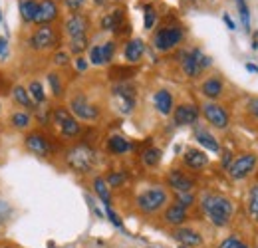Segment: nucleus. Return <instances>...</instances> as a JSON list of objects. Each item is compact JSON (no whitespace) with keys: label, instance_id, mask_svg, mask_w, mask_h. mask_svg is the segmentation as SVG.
Returning <instances> with one entry per match:
<instances>
[{"label":"nucleus","instance_id":"nucleus-23","mask_svg":"<svg viewBox=\"0 0 258 248\" xmlns=\"http://www.w3.org/2000/svg\"><path fill=\"white\" fill-rule=\"evenodd\" d=\"M129 149H131V145H129V141L123 135H111L107 139V151L113 153V155H123V153H127Z\"/></svg>","mask_w":258,"mask_h":248},{"label":"nucleus","instance_id":"nucleus-27","mask_svg":"<svg viewBox=\"0 0 258 248\" xmlns=\"http://www.w3.org/2000/svg\"><path fill=\"white\" fill-rule=\"evenodd\" d=\"M94 191H96V195L101 199V203L107 207V205H111V193H109V185H107V181L103 179V177H96L94 179Z\"/></svg>","mask_w":258,"mask_h":248},{"label":"nucleus","instance_id":"nucleus-20","mask_svg":"<svg viewBox=\"0 0 258 248\" xmlns=\"http://www.w3.org/2000/svg\"><path fill=\"white\" fill-rule=\"evenodd\" d=\"M163 218H165V222L167 224H171V226H181L185 220H187V209H183V207H179L177 203L175 205H171V207H167V211H165V215H163Z\"/></svg>","mask_w":258,"mask_h":248},{"label":"nucleus","instance_id":"nucleus-26","mask_svg":"<svg viewBox=\"0 0 258 248\" xmlns=\"http://www.w3.org/2000/svg\"><path fill=\"white\" fill-rule=\"evenodd\" d=\"M12 97H14V101H16L18 105L26 107L28 111L36 109V103H34L32 95H30V92H28L26 88H22V86H16V88L12 90Z\"/></svg>","mask_w":258,"mask_h":248},{"label":"nucleus","instance_id":"nucleus-38","mask_svg":"<svg viewBox=\"0 0 258 248\" xmlns=\"http://www.w3.org/2000/svg\"><path fill=\"white\" fill-rule=\"evenodd\" d=\"M115 54V42H105L101 44V56H103V64H109L113 60Z\"/></svg>","mask_w":258,"mask_h":248},{"label":"nucleus","instance_id":"nucleus-52","mask_svg":"<svg viewBox=\"0 0 258 248\" xmlns=\"http://www.w3.org/2000/svg\"><path fill=\"white\" fill-rule=\"evenodd\" d=\"M0 248H14V246H10V244H4V246H0Z\"/></svg>","mask_w":258,"mask_h":248},{"label":"nucleus","instance_id":"nucleus-35","mask_svg":"<svg viewBox=\"0 0 258 248\" xmlns=\"http://www.w3.org/2000/svg\"><path fill=\"white\" fill-rule=\"evenodd\" d=\"M86 48H88V36L86 38H74V40H70V52L72 54L80 56Z\"/></svg>","mask_w":258,"mask_h":248},{"label":"nucleus","instance_id":"nucleus-21","mask_svg":"<svg viewBox=\"0 0 258 248\" xmlns=\"http://www.w3.org/2000/svg\"><path fill=\"white\" fill-rule=\"evenodd\" d=\"M183 161H185L187 167H191V169H195V171H199V169L207 167L209 157L205 155V151H201V149H187L185 155H183Z\"/></svg>","mask_w":258,"mask_h":248},{"label":"nucleus","instance_id":"nucleus-9","mask_svg":"<svg viewBox=\"0 0 258 248\" xmlns=\"http://www.w3.org/2000/svg\"><path fill=\"white\" fill-rule=\"evenodd\" d=\"M28 44H30L32 50H50V48H54L58 44V34H56V30L50 24L40 26L30 36V42Z\"/></svg>","mask_w":258,"mask_h":248},{"label":"nucleus","instance_id":"nucleus-12","mask_svg":"<svg viewBox=\"0 0 258 248\" xmlns=\"http://www.w3.org/2000/svg\"><path fill=\"white\" fill-rule=\"evenodd\" d=\"M24 145H26V149L34 153V155L38 157H48L52 153V145H50V141L42 135V133H38V131H34V133H28L26 135V139H24Z\"/></svg>","mask_w":258,"mask_h":248},{"label":"nucleus","instance_id":"nucleus-45","mask_svg":"<svg viewBox=\"0 0 258 248\" xmlns=\"http://www.w3.org/2000/svg\"><path fill=\"white\" fill-rule=\"evenodd\" d=\"M76 68H78V72H86V70H88V62H86V58L78 56V60H76Z\"/></svg>","mask_w":258,"mask_h":248},{"label":"nucleus","instance_id":"nucleus-11","mask_svg":"<svg viewBox=\"0 0 258 248\" xmlns=\"http://www.w3.org/2000/svg\"><path fill=\"white\" fill-rule=\"evenodd\" d=\"M203 115L209 123L217 129H226L228 127V113L223 105L215 103V101H209L203 105Z\"/></svg>","mask_w":258,"mask_h":248},{"label":"nucleus","instance_id":"nucleus-30","mask_svg":"<svg viewBox=\"0 0 258 248\" xmlns=\"http://www.w3.org/2000/svg\"><path fill=\"white\" fill-rule=\"evenodd\" d=\"M30 113L28 111H14L12 113V117H10V123L12 127H16V129H26L28 125H30Z\"/></svg>","mask_w":258,"mask_h":248},{"label":"nucleus","instance_id":"nucleus-24","mask_svg":"<svg viewBox=\"0 0 258 248\" xmlns=\"http://www.w3.org/2000/svg\"><path fill=\"white\" fill-rule=\"evenodd\" d=\"M201 92H203L205 97H209V99H217L223 93V82L219 78H209V80L203 82Z\"/></svg>","mask_w":258,"mask_h":248},{"label":"nucleus","instance_id":"nucleus-36","mask_svg":"<svg viewBox=\"0 0 258 248\" xmlns=\"http://www.w3.org/2000/svg\"><path fill=\"white\" fill-rule=\"evenodd\" d=\"M48 84H50V88H52V93L56 95V97H60L62 93H64V88H62V82H60V76L58 74H48Z\"/></svg>","mask_w":258,"mask_h":248},{"label":"nucleus","instance_id":"nucleus-37","mask_svg":"<svg viewBox=\"0 0 258 248\" xmlns=\"http://www.w3.org/2000/svg\"><path fill=\"white\" fill-rule=\"evenodd\" d=\"M175 201H177L179 207L189 209V207L195 205V195L193 193H177V195H175Z\"/></svg>","mask_w":258,"mask_h":248},{"label":"nucleus","instance_id":"nucleus-28","mask_svg":"<svg viewBox=\"0 0 258 248\" xmlns=\"http://www.w3.org/2000/svg\"><path fill=\"white\" fill-rule=\"evenodd\" d=\"M121 20H123V10H113V12H109L107 16H103V20H101V28L103 30H115L121 26Z\"/></svg>","mask_w":258,"mask_h":248},{"label":"nucleus","instance_id":"nucleus-46","mask_svg":"<svg viewBox=\"0 0 258 248\" xmlns=\"http://www.w3.org/2000/svg\"><path fill=\"white\" fill-rule=\"evenodd\" d=\"M6 52H8V42L6 38H0V58H6Z\"/></svg>","mask_w":258,"mask_h":248},{"label":"nucleus","instance_id":"nucleus-31","mask_svg":"<svg viewBox=\"0 0 258 248\" xmlns=\"http://www.w3.org/2000/svg\"><path fill=\"white\" fill-rule=\"evenodd\" d=\"M28 92H30V95H32V99H34V103H36V105L46 101V93H44V88H42V84H40V82H36V80H34L32 84L28 86Z\"/></svg>","mask_w":258,"mask_h":248},{"label":"nucleus","instance_id":"nucleus-41","mask_svg":"<svg viewBox=\"0 0 258 248\" xmlns=\"http://www.w3.org/2000/svg\"><path fill=\"white\" fill-rule=\"evenodd\" d=\"M219 248H248L240 238H236V236H230V238H225L221 244H219Z\"/></svg>","mask_w":258,"mask_h":248},{"label":"nucleus","instance_id":"nucleus-6","mask_svg":"<svg viewBox=\"0 0 258 248\" xmlns=\"http://www.w3.org/2000/svg\"><path fill=\"white\" fill-rule=\"evenodd\" d=\"M181 40H183V30L179 26H163L153 38V46L159 52H169L177 44H181Z\"/></svg>","mask_w":258,"mask_h":248},{"label":"nucleus","instance_id":"nucleus-32","mask_svg":"<svg viewBox=\"0 0 258 248\" xmlns=\"http://www.w3.org/2000/svg\"><path fill=\"white\" fill-rule=\"evenodd\" d=\"M236 2V8H238V14H240V20H242V26L244 30L250 32V14H248V6L244 0H234Z\"/></svg>","mask_w":258,"mask_h":248},{"label":"nucleus","instance_id":"nucleus-48","mask_svg":"<svg viewBox=\"0 0 258 248\" xmlns=\"http://www.w3.org/2000/svg\"><path fill=\"white\" fill-rule=\"evenodd\" d=\"M6 203L4 201H0V220H4V218L8 217V207H4Z\"/></svg>","mask_w":258,"mask_h":248},{"label":"nucleus","instance_id":"nucleus-22","mask_svg":"<svg viewBox=\"0 0 258 248\" xmlns=\"http://www.w3.org/2000/svg\"><path fill=\"white\" fill-rule=\"evenodd\" d=\"M38 6H40V2H36V0H20V4H18L20 18H22L24 22H36Z\"/></svg>","mask_w":258,"mask_h":248},{"label":"nucleus","instance_id":"nucleus-47","mask_svg":"<svg viewBox=\"0 0 258 248\" xmlns=\"http://www.w3.org/2000/svg\"><path fill=\"white\" fill-rule=\"evenodd\" d=\"M223 20H225V24L228 26V30H236V24L232 22V18H230L228 14H225V16H223Z\"/></svg>","mask_w":258,"mask_h":248},{"label":"nucleus","instance_id":"nucleus-15","mask_svg":"<svg viewBox=\"0 0 258 248\" xmlns=\"http://www.w3.org/2000/svg\"><path fill=\"white\" fill-rule=\"evenodd\" d=\"M167 183L169 187L173 189V191H177V193H191V189H193V179L191 177H187L183 171H179V169H173L169 175H167Z\"/></svg>","mask_w":258,"mask_h":248},{"label":"nucleus","instance_id":"nucleus-42","mask_svg":"<svg viewBox=\"0 0 258 248\" xmlns=\"http://www.w3.org/2000/svg\"><path fill=\"white\" fill-rule=\"evenodd\" d=\"M90 62L94 66H103V56H101V44L99 46H94L90 50Z\"/></svg>","mask_w":258,"mask_h":248},{"label":"nucleus","instance_id":"nucleus-5","mask_svg":"<svg viewBox=\"0 0 258 248\" xmlns=\"http://www.w3.org/2000/svg\"><path fill=\"white\" fill-rule=\"evenodd\" d=\"M52 119H54V123L58 125V129H60V133L64 135V137H78L80 135V131H82V125L78 123V119L66 109V107H56L54 111H52Z\"/></svg>","mask_w":258,"mask_h":248},{"label":"nucleus","instance_id":"nucleus-1","mask_svg":"<svg viewBox=\"0 0 258 248\" xmlns=\"http://www.w3.org/2000/svg\"><path fill=\"white\" fill-rule=\"evenodd\" d=\"M203 211L205 215L209 217V220L215 224V226H226L232 218V213H234V205L230 203V199H226L223 195H205L203 201Z\"/></svg>","mask_w":258,"mask_h":248},{"label":"nucleus","instance_id":"nucleus-44","mask_svg":"<svg viewBox=\"0 0 258 248\" xmlns=\"http://www.w3.org/2000/svg\"><path fill=\"white\" fill-rule=\"evenodd\" d=\"M66 4H68L70 10H80L82 4H84V0H66Z\"/></svg>","mask_w":258,"mask_h":248},{"label":"nucleus","instance_id":"nucleus-51","mask_svg":"<svg viewBox=\"0 0 258 248\" xmlns=\"http://www.w3.org/2000/svg\"><path fill=\"white\" fill-rule=\"evenodd\" d=\"M103 2H105V0H96V4H103Z\"/></svg>","mask_w":258,"mask_h":248},{"label":"nucleus","instance_id":"nucleus-14","mask_svg":"<svg viewBox=\"0 0 258 248\" xmlns=\"http://www.w3.org/2000/svg\"><path fill=\"white\" fill-rule=\"evenodd\" d=\"M66 32L70 36V40L74 38H86L88 36V18L82 14H72L66 22Z\"/></svg>","mask_w":258,"mask_h":248},{"label":"nucleus","instance_id":"nucleus-54","mask_svg":"<svg viewBox=\"0 0 258 248\" xmlns=\"http://www.w3.org/2000/svg\"><path fill=\"white\" fill-rule=\"evenodd\" d=\"M179 248H185V246H179Z\"/></svg>","mask_w":258,"mask_h":248},{"label":"nucleus","instance_id":"nucleus-39","mask_svg":"<svg viewBox=\"0 0 258 248\" xmlns=\"http://www.w3.org/2000/svg\"><path fill=\"white\" fill-rule=\"evenodd\" d=\"M155 20H157V14H155L153 6H145V22H143L145 30H151L153 24H155Z\"/></svg>","mask_w":258,"mask_h":248},{"label":"nucleus","instance_id":"nucleus-3","mask_svg":"<svg viewBox=\"0 0 258 248\" xmlns=\"http://www.w3.org/2000/svg\"><path fill=\"white\" fill-rule=\"evenodd\" d=\"M66 163L76 173H90L96 165V151L90 145H76L66 153Z\"/></svg>","mask_w":258,"mask_h":248},{"label":"nucleus","instance_id":"nucleus-29","mask_svg":"<svg viewBox=\"0 0 258 248\" xmlns=\"http://www.w3.org/2000/svg\"><path fill=\"white\" fill-rule=\"evenodd\" d=\"M161 149H157V147H149V149H145L143 151V163L147 165V167H157L159 163H161Z\"/></svg>","mask_w":258,"mask_h":248},{"label":"nucleus","instance_id":"nucleus-7","mask_svg":"<svg viewBox=\"0 0 258 248\" xmlns=\"http://www.w3.org/2000/svg\"><path fill=\"white\" fill-rule=\"evenodd\" d=\"M254 167H256V155H252V153H244V155L236 157L226 169H228L230 179L240 181V179L248 177V175L254 171Z\"/></svg>","mask_w":258,"mask_h":248},{"label":"nucleus","instance_id":"nucleus-18","mask_svg":"<svg viewBox=\"0 0 258 248\" xmlns=\"http://www.w3.org/2000/svg\"><path fill=\"white\" fill-rule=\"evenodd\" d=\"M145 54V42L141 38H133L125 44V50H123V56L129 64H137Z\"/></svg>","mask_w":258,"mask_h":248},{"label":"nucleus","instance_id":"nucleus-25","mask_svg":"<svg viewBox=\"0 0 258 248\" xmlns=\"http://www.w3.org/2000/svg\"><path fill=\"white\" fill-rule=\"evenodd\" d=\"M195 137H197V141H199L205 149H209V151H213V153H219V151H221L219 141H217L207 129H197V131H195Z\"/></svg>","mask_w":258,"mask_h":248},{"label":"nucleus","instance_id":"nucleus-2","mask_svg":"<svg viewBox=\"0 0 258 248\" xmlns=\"http://www.w3.org/2000/svg\"><path fill=\"white\" fill-rule=\"evenodd\" d=\"M167 203H169V195H167V191L159 185L145 189V191L139 193L137 199H135V205H137V209H139L143 215H153V213L161 211Z\"/></svg>","mask_w":258,"mask_h":248},{"label":"nucleus","instance_id":"nucleus-19","mask_svg":"<svg viewBox=\"0 0 258 248\" xmlns=\"http://www.w3.org/2000/svg\"><path fill=\"white\" fill-rule=\"evenodd\" d=\"M153 103H155V107H157V111H159L161 115H171V111L175 109L173 95H171V92H167V90L155 92V95H153Z\"/></svg>","mask_w":258,"mask_h":248},{"label":"nucleus","instance_id":"nucleus-8","mask_svg":"<svg viewBox=\"0 0 258 248\" xmlns=\"http://www.w3.org/2000/svg\"><path fill=\"white\" fill-rule=\"evenodd\" d=\"M113 97H115V103H117V109L123 113V115H129L135 107V88L131 84H117L113 88Z\"/></svg>","mask_w":258,"mask_h":248},{"label":"nucleus","instance_id":"nucleus-33","mask_svg":"<svg viewBox=\"0 0 258 248\" xmlns=\"http://www.w3.org/2000/svg\"><path fill=\"white\" fill-rule=\"evenodd\" d=\"M248 211H250V215L258 222V185H254L250 189V195H248Z\"/></svg>","mask_w":258,"mask_h":248},{"label":"nucleus","instance_id":"nucleus-10","mask_svg":"<svg viewBox=\"0 0 258 248\" xmlns=\"http://www.w3.org/2000/svg\"><path fill=\"white\" fill-rule=\"evenodd\" d=\"M70 109L76 117L80 119H86V121H94L99 117V109H97L94 103H90V99L86 95H76L72 97L70 101Z\"/></svg>","mask_w":258,"mask_h":248},{"label":"nucleus","instance_id":"nucleus-16","mask_svg":"<svg viewBox=\"0 0 258 248\" xmlns=\"http://www.w3.org/2000/svg\"><path fill=\"white\" fill-rule=\"evenodd\" d=\"M173 236H175V240L181 242V246H185V248L201 246V244H203V234H199L197 230L187 228V226H179V228H175Z\"/></svg>","mask_w":258,"mask_h":248},{"label":"nucleus","instance_id":"nucleus-43","mask_svg":"<svg viewBox=\"0 0 258 248\" xmlns=\"http://www.w3.org/2000/svg\"><path fill=\"white\" fill-rule=\"evenodd\" d=\"M68 60H70V56H68L66 52H56V54H54V64H56V66H66Z\"/></svg>","mask_w":258,"mask_h":248},{"label":"nucleus","instance_id":"nucleus-53","mask_svg":"<svg viewBox=\"0 0 258 248\" xmlns=\"http://www.w3.org/2000/svg\"><path fill=\"white\" fill-rule=\"evenodd\" d=\"M0 20H2V14H0Z\"/></svg>","mask_w":258,"mask_h":248},{"label":"nucleus","instance_id":"nucleus-49","mask_svg":"<svg viewBox=\"0 0 258 248\" xmlns=\"http://www.w3.org/2000/svg\"><path fill=\"white\" fill-rule=\"evenodd\" d=\"M248 109H250V111H252V113L258 117V97H256V99H252V101L248 103Z\"/></svg>","mask_w":258,"mask_h":248},{"label":"nucleus","instance_id":"nucleus-40","mask_svg":"<svg viewBox=\"0 0 258 248\" xmlns=\"http://www.w3.org/2000/svg\"><path fill=\"white\" fill-rule=\"evenodd\" d=\"M105 215H107L109 222H111L113 226H117V228H121V230H123V220H121V218H119V215H117V213L111 209V205H107V207H105Z\"/></svg>","mask_w":258,"mask_h":248},{"label":"nucleus","instance_id":"nucleus-17","mask_svg":"<svg viewBox=\"0 0 258 248\" xmlns=\"http://www.w3.org/2000/svg\"><path fill=\"white\" fill-rule=\"evenodd\" d=\"M58 18V6L54 0H42L40 6H38V16H36V24L40 26H46L50 24L52 20Z\"/></svg>","mask_w":258,"mask_h":248},{"label":"nucleus","instance_id":"nucleus-50","mask_svg":"<svg viewBox=\"0 0 258 248\" xmlns=\"http://www.w3.org/2000/svg\"><path fill=\"white\" fill-rule=\"evenodd\" d=\"M246 70H248V72H258V66H254V64H246Z\"/></svg>","mask_w":258,"mask_h":248},{"label":"nucleus","instance_id":"nucleus-4","mask_svg":"<svg viewBox=\"0 0 258 248\" xmlns=\"http://www.w3.org/2000/svg\"><path fill=\"white\" fill-rule=\"evenodd\" d=\"M211 66V58L203 54V50L195 48L191 52H185L183 54V62H181V68L185 72L187 78H199L203 74V70H207Z\"/></svg>","mask_w":258,"mask_h":248},{"label":"nucleus","instance_id":"nucleus-13","mask_svg":"<svg viewBox=\"0 0 258 248\" xmlns=\"http://www.w3.org/2000/svg\"><path fill=\"white\" fill-rule=\"evenodd\" d=\"M173 119L175 125H193L199 119V109L193 103H181L173 109Z\"/></svg>","mask_w":258,"mask_h":248},{"label":"nucleus","instance_id":"nucleus-34","mask_svg":"<svg viewBox=\"0 0 258 248\" xmlns=\"http://www.w3.org/2000/svg\"><path fill=\"white\" fill-rule=\"evenodd\" d=\"M125 179H127V175L123 173V171H113V173H109L107 175V185L113 187V189H117V187H121L123 183H125Z\"/></svg>","mask_w":258,"mask_h":248}]
</instances>
